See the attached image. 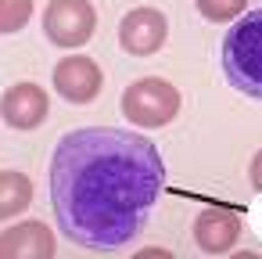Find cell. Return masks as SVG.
<instances>
[{
  "label": "cell",
  "instance_id": "13",
  "mask_svg": "<svg viewBox=\"0 0 262 259\" xmlns=\"http://www.w3.org/2000/svg\"><path fill=\"white\" fill-rule=\"evenodd\" d=\"M248 180H251L255 191H262V148L255 151V158H251V166H248Z\"/></svg>",
  "mask_w": 262,
  "mask_h": 259
},
{
  "label": "cell",
  "instance_id": "1",
  "mask_svg": "<svg viewBox=\"0 0 262 259\" xmlns=\"http://www.w3.org/2000/svg\"><path fill=\"white\" fill-rule=\"evenodd\" d=\"M47 180L58 230L83 248L115 252L144 234L165 191V162L133 130L86 126L58 141Z\"/></svg>",
  "mask_w": 262,
  "mask_h": 259
},
{
  "label": "cell",
  "instance_id": "8",
  "mask_svg": "<svg viewBox=\"0 0 262 259\" xmlns=\"http://www.w3.org/2000/svg\"><path fill=\"white\" fill-rule=\"evenodd\" d=\"M47 108H51V97L40 83L33 79H22L15 87H8L4 94V105H0V112H4V123L11 130H36L43 119H47Z\"/></svg>",
  "mask_w": 262,
  "mask_h": 259
},
{
  "label": "cell",
  "instance_id": "4",
  "mask_svg": "<svg viewBox=\"0 0 262 259\" xmlns=\"http://www.w3.org/2000/svg\"><path fill=\"white\" fill-rule=\"evenodd\" d=\"M97 29V11L90 0H51L43 11V36L61 47V51H76L83 47Z\"/></svg>",
  "mask_w": 262,
  "mask_h": 259
},
{
  "label": "cell",
  "instance_id": "5",
  "mask_svg": "<svg viewBox=\"0 0 262 259\" xmlns=\"http://www.w3.org/2000/svg\"><path fill=\"white\" fill-rule=\"evenodd\" d=\"M169 40V22L158 8H133L119 22V44L133 58H151L165 47Z\"/></svg>",
  "mask_w": 262,
  "mask_h": 259
},
{
  "label": "cell",
  "instance_id": "11",
  "mask_svg": "<svg viewBox=\"0 0 262 259\" xmlns=\"http://www.w3.org/2000/svg\"><path fill=\"white\" fill-rule=\"evenodd\" d=\"M33 18V0H0V33H18Z\"/></svg>",
  "mask_w": 262,
  "mask_h": 259
},
{
  "label": "cell",
  "instance_id": "10",
  "mask_svg": "<svg viewBox=\"0 0 262 259\" xmlns=\"http://www.w3.org/2000/svg\"><path fill=\"white\" fill-rule=\"evenodd\" d=\"M33 205V180L22 173V169H4L0 173V216L8 223L18 220L26 209Z\"/></svg>",
  "mask_w": 262,
  "mask_h": 259
},
{
  "label": "cell",
  "instance_id": "14",
  "mask_svg": "<svg viewBox=\"0 0 262 259\" xmlns=\"http://www.w3.org/2000/svg\"><path fill=\"white\" fill-rule=\"evenodd\" d=\"M258 230H262V212H258Z\"/></svg>",
  "mask_w": 262,
  "mask_h": 259
},
{
  "label": "cell",
  "instance_id": "12",
  "mask_svg": "<svg viewBox=\"0 0 262 259\" xmlns=\"http://www.w3.org/2000/svg\"><path fill=\"white\" fill-rule=\"evenodd\" d=\"M198 11L208 22H233L241 15H248V0H198Z\"/></svg>",
  "mask_w": 262,
  "mask_h": 259
},
{
  "label": "cell",
  "instance_id": "2",
  "mask_svg": "<svg viewBox=\"0 0 262 259\" xmlns=\"http://www.w3.org/2000/svg\"><path fill=\"white\" fill-rule=\"evenodd\" d=\"M219 62H223V72L237 94L262 101V8L241 15L226 29L223 47H219Z\"/></svg>",
  "mask_w": 262,
  "mask_h": 259
},
{
  "label": "cell",
  "instance_id": "7",
  "mask_svg": "<svg viewBox=\"0 0 262 259\" xmlns=\"http://www.w3.org/2000/svg\"><path fill=\"white\" fill-rule=\"evenodd\" d=\"M237 237H241V216L230 205H208V209L198 212V220H194V245L205 255L233 252Z\"/></svg>",
  "mask_w": 262,
  "mask_h": 259
},
{
  "label": "cell",
  "instance_id": "3",
  "mask_svg": "<svg viewBox=\"0 0 262 259\" xmlns=\"http://www.w3.org/2000/svg\"><path fill=\"white\" fill-rule=\"evenodd\" d=\"M119 105L129 123H137L144 130H162L180 115V90L162 76H144L122 90Z\"/></svg>",
  "mask_w": 262,
  "mask_h": 259
},
{
  "label": "cell",
  "instance_id": "6",
  "mask_svg": "<svg viewBox=\"0 0 262 259\" xmlns=\"http://www.w3.org/2000/svg\"><path fill=\"white\" fill-rule=\"evenodd\" d=\"M54 90L72 101V105H90L101 87H104V72L94 58H83V54H72V58H61L54 65V76H51Z\"/></svg>",
  "mask_w": 262,
  "mask_h": 259
},
{
  "label": "cell",
  "instance_id": "9",
  "mask_svg": "<svg viewBox=\"0 0 262 259\" xmlns=\"http://www.w3.org/2000/svg\"><path fill=\"white\" fill-rule=\"evenodd\" d=\"M58 248L54 234L47 223L40 220H22V223H8L0 234V252L4 259H51Z\"/></svg>",
  "mask_w": 262,
  "mask_h": 259
}]
</instances>
